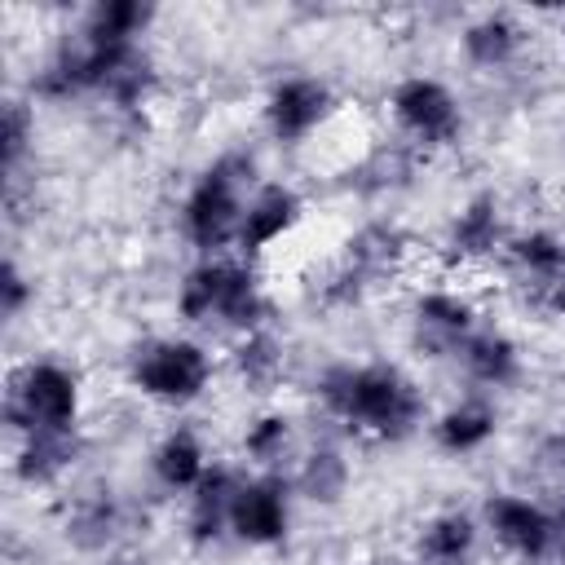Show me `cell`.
Segmentation results:
<instances>
[{"label": "cell", "mask_w": 565, "mask_h": 565, "mask_svg": "<svg viewBox=\"0 0 565 565\" xmlns=\"http://www.w3.org/2000/svg\"><path fill=\"white\" fill-rule=\"evenodd\" d=\"M287 481H291L296 499L318 503V508H335V503H344V494L353 486V463H349L344 446H335V441H309L305 450H296Z\"/></svg>", "instance_id": "cell-23"}, {"label": "cell", "mask_w": 565, "mask_h": 565, "mask_svg": "<svg viewBox=\"0 0 565 565\" xmlns=\"http://www.w3.org/2000/svg\"><path fill=\"white\" fill-rule=\"evenodd\" d=\"M481 516L468 508H437L415 530V561L419 565H472L481 547Z\"/></svg>", "instance_id": "cell-22"}, {"label": "cell", "mask_w": 565, "mask_h": 565, "mask_svg": "<svg viewBox=\"0 0 565 565\" xmlns=\"http://www.w3.org/2000/svg\"><path fill=\"white\" fill-rule=\"evenodd\" d=\"M296 516V490L287 472H243L234 512H230V539L252 552H274L291 539Z\"/></svg>", "instance_id": "cell-12"}, {"label": "cell", "mask_w": 565, "mask_h": 565, "mask_svg": "<svg viewBox=\"0 0 565 565\" xmlns=\"http://www.w3.org/2000/svg\"><path fill=\"white\" fill-rule=\"evenodd\" d=\"M35 150V102L31 97H4V115H0V163L9 185L18 181L26 154Z\"/></svg>", "instance_id": "cell-28"}, {"label": "cell", "mask_w": 565, "mask_h": 565, "mask_svg": "<svg viewBox=\"0 0 565 565\" xmlns=\"http://www.w3.org/2000/svg\"><path fill=\"white\" fill-rule=\"evenodd\" d=\"M508 234H512V225H508L503 194L481 185L450 207V216L441 225V256L455 269H481L503 256Z\"/></svg>", "instance_id": "cell-11"}, {"label": "cell", "mask_w": 565, "mask_h": 565, "mask_svg": "<svg viewBox=\"0 0 565 565\" xmlns=\"http://www.w3.org/2000/svg\"><path fill=\"white\" fill-rule=\"evenodd\" d=\"M128 388L163 411H185L212 393L216 353L190 331H159L128 349Z\"/></svg>", "instance_id": "cell-4"}, {"label": "cell", "mask_w": 565, "mask_h": 565, "mask_svg": "<svg viewBox=\"0 0 565 565\" xmlns=\"http://www.w3.org/2000/svg\"><path fill=\"white\" fill-rule=\"evenodd\" d=\"M305 212H309V203H305V194H300L291 181H260L256 194L247 199L234 256L260 260L265 252H274L278 243H287V238L300 230Z\"/></svg>", "instance_id": "cell-14"}, {"label": "cell", "mask_w": 565, "mask_h": 565, "mask_svg": "<svg viewBox=\"0 0 565 565\" xmlns=\"http://www.w3.org/2000/svg\"><path fill=\"white\" fill-rule=\"evenodd\" d=\"M238 455L247 463V472H282L296 459V424L287 411L265 406L256 415L243 419L238 433Z\"/></svg>", "instance_id": "cell-25"}, {"label": "cell", "mask_w": 565, "mask_h": 565, "mask_svg": "<svg viewBox=\"0 0 565 565\" xmlns=\"http://www.w3.org/2000/svg\"><path fill=\"white\" fill-rule=\"evenodd\" d=\"M428 437L446 459H472L499 437V406L486 393L455 397L428 419Z\"/></svg>", "instance_id": "cell-19"}, {"label": "cell", "mask_w": 565, "mask_h": 565, "mask_svg": "<svg viewBox=\"0 0 565 565\" xmlns=\"http://www.w3.org/2000/svg\"><path fill=\"white\" fill-rule=\"evenodd\" d=\"M146 463H150V477H154V486L163 494H181L185 499L216 459L207 455V441H203V433L194 424H172L168 433H159V441L150 446Z\"/></svg>", "instance_id": "cell-21"}, {"label": "cell", "mask_w": 565, "mask_h": 565, "mask_svg": "<svg viewBox=\"0 0 565 565\" xmlns=\"http://www.w3.org/2000/svg\"><path fill=\"white\" fill-rule=\"evenodd\" d=\"M486 539L521 565H543L556 539V512L521 490H490L477 508Z\"/></svg>", "instance_id": "cell-13"}, {"label": "cell", "mask_w": 565, "mask_h": 565, "mask_svg": "<svg viewBox=\"0 0 565 565\" xmlns=\"http://www.w3.org/2000/svg\"><path fill=\"white\" fill-rule=\"evenodd\" d=\"M543 565H565V508L556 512V539H552V552Z\"/></svg>", "instance_id": "cell-31"}, {"label": "cell", "mask_w": 565, "mask_h": 565, "mask_svg": "<svg viewBox=\"0 0 565 565\" xmlns=\"http://www.w3.org/2000/svg\"><path fill=\"white\" fill-rule=\"evenodd\" d=\"M419 150H411L402 137L397 141H384V146H375L349 177H353V185H358V194H366V199H384V194H397V190H406L411 185V177H415V168H419Z\"/></svg>", "instance_id": "cell-27"}, {"label": "cell", "mask_w": 565, "mask_h": 565, "mask_svg": "<svg viewBox=\"0 0 565 565\" xmlns=\"http://www.w3.org/2000/svg\"><path fill=\"white\" fill-rule=\"evenodd\" d=\"M256 185H260V163L252 150L234 146V150L212 154L177 203V234L199 256H230Z\"/></svg>", "instance_id": "cell-3"}, {"label": "cell", "mask_w": 565, "mask_h": 565, "mask_svg": "<svg viewBox=\"0 0 565 565\" xmlns=\"http://www.w3.org/2000/svg\"><path fill=\"white\" fill-rule=\"evenodd\" d=\"M561 141H565V128H561Z\"/></svg>", "instance_id": "cell-35"}, {"label": "cell", "mask_w": 565, "mask_h": 565, "mask_svg": "<svg viewBox=\"0 0 565 565\" xmlns=\"http://www.w3.org/2000/svg\"><path fill=\"white\" fill-rule=\"evenodd\" d=\"M477 327H481L477 300L450 282L415 287L406 305V340L424 362H455Z\"/></svg>", "instance_id": "cell-9"}, {"label": "cell", "mask_w": 565, "mask_h": 565, "mask_svg": "<svg viewBox=\"0 0 565 565\" xmlns=\"http://www.w3.org/2000/svg\"><path fill=\"white\" fill-rule=\"evenodd\" d=\"M177 318L190 331L207 335H247L269 327V291L260 282L256 260L243 256H199L177 282Z\"/></svg>", "instance_id": "cell-2"}, {"label": "cell", "mask_w": 565, "mask_h": 565, "mask_svg": "<svg viewBox=\"0 0 565 565\" xmlns=\"http://www.w3.org/2000/svg\"><path fill=\"white\" fill-rule=\"evenodd\" d=\"M455 366L463 371L468 384H477L472 393H503V388L521 384L525 353H521V344L503 327H477L472 340L459 349Z\"/></svg>", "instance_id": "cell-20"}, {"label": "cell", "mask_w": 565, "mask_h": 565, "mask_svg": "<svg viewBox=\"0 0 565 565\" xmlns=\"http://www.w3.org/2000/svg\"><path fill=\"white\" fill-rule=\"evenodd\" d=\"M313 397L327 419L371 446H402L428 424V402L415 375L388 358L331 362L313 380Z\"/></svg>", "instance_id": "cell-1"}, {"label": "cell", "mask_w": 565, "mask_h": 565, "mask_svg": "<svg viewBox=\"0 0 565 565\" xmlns=\"http://www.w3.org/2000/svg\"><path fill=\"white\" fill-rule=\"evenodd\" d=\"M406 260H411L406 225L393 216H366L344 234L335 260L322 274L318 300L331 309H353L371 300L380 287H388L393 278H402Z\"/></svg>", "instance_id": "cell-5"}, {"label": "cell", "mask_w": 565, "mask_h": 565, "mask_svg": "<svg viewBox=\"0 0 565 565\" xmlns=\"http://www.w3.org/2000/svg\"><path fill=\"white\" fill-rule=\"evenodd\" d=\"M561 49H565V13H561Z\"/></svg>", "instance_id": "cell-34"}, {"label": "cell", "mask_w": 565, "mask_h": 565, "mask_svg": "<svg viewBox=\"0 0 565 565\" xmlns=\"http://www.w3.org/2000/svg\"><path fill=\"white\" fill-rule=\"evenodd\" d=\"M84 459V428L66 433H26L13 437L9 450V477L26 490H57Z\"/></svg>", "instance_id": "cell-16"}, {"label": "cell", "mask_w": 565, "mask_h": 565, "mask_svg": "<svg viewBox=\"0 0 565 565\" xmlns=\"http://www.w3.org/2000/svg\"><path fill=\"white\" fill-rule=\"evenodd\" d=\"M0 415H4L9 437L79 428V419H84V380L62 358H26L4 380Z\"/></svg>", "instance_id": "cell-6"}, {"label": "cell", "mask_w": 565, "mask_h": 565, "mask_svg": "<svg viewBox=\"0 0 565 565\" xmlns=\"http://www.w3.org/2000/svg\"><path fill=\"white\" fill-rule=\"evenodd\" d=\"M534 459H539V468H543V472H552V477H561V481H565V428H552V433L539 441Z\"/></svg>", "instance_id": "cell-30"}, {"label": "cell", "mask_w": 565, "mask_h": 565, "mask_svg": "<svg viewBox=\"0 0 565 565\" xmlns=\"http://www.w3.org/2000/svg\"><path fill=\"white\" fill-rule=\"evenodd\" d=\"M225 366L243 393H274L287 375V340L274 327H256L225 349Z\"/></svg>", "instance_id": "cell-24"}, {"label": "cell", "mask_w": 565, "mask_h": 565, "mask_svg": "<svg viewBox=\"0 0 565 565\" xmlns=\"http://www.w3.org/2000/svg\"><path fill=\"white\" fill-rule=\"evenodd\" d=\"M455 44H459V57H463L468 71H477V75H503V71H512L525 57L530 26L512 9H481V13H472L459 26Z\"/></svg>", "instance_id": "cell-15"}, {"label": "cell", "mask_w": 565, "mask_h": 565, "mask_svg": "<svg viewBox=\"0 0 565 565\" xmlns=\"http://www.w3.org/2000/svg\"><path fill=\"white\" fill-rule=\"evenodd\" d=\"M358 565H419L415 556H402V552H371L366 561H358Z\"/></svg>", "instance_id": "cell-32"}, {"label": "cell", "mask_w": 565, "mask_h": 565, "mask_svg": "<svg viewBox=\"0 0 565 565\" xmlns=\"http://www.w3.org/2000/svg\"><path fill=\"white\" fill-rule=\"evenodd\" d=\"M340 110V97L331 88V79L309 75V71H287L278 79H269L265 97H260V124L269 132L274 146L296 150L309 137H318Z\"/></svg>", "instance_id": "cell-10"}, {"label": "cell", "mask_w": 565, "mask_h": 565, "mask_svg": "<svg viewBox=\"0 0 565 565\" xmlns=\"http://www.w3.org/2000/svg\"><path fill=\"white\" fill-rule=\"evenodd\" d=\"M154 22H159V9L146 0H97L79 13V31L110 44H146Z\"/></svg>", "instance_id": "cell-26"}, {"label": "cell", "mask_w": 565, "mask_h": 565, "mask_svg": "<svg viewBox=\"0 0 565 565\" xmlns=\"http://www.w3.org/2000/svg\"><path fill=\"white\" fill-rule=\"evenodd\" d=\"M516 300L530 313L565 318V234L552 225H521L499 256Z\"/></svg>", "instance_id": "cell-8"}, {"label": "cell", "mask_w": 565, "mask_h": 565, "mask_svg": "<svg viewBox=\"0 0 565 565\" xmlns=\"http://www.w3.org/2000/svg\"><path fill=\"white\" fill-rule=\"evenodd\" d=\"M384 106H388L397 137L419 154H437V150H450L463 141L468 110H463V97L455 93V84H446L441 75H428V71L402 75L388 88Z\"/></svg>", "instance_id": "cell-7"}, {"label": "cell", "mask_w": 565, "mask_h": 565, "mask_svg": "<svg viewBox=\"0 0 565 565\" xmlns=\"http://www.w3.org/2000/svg\"><path fill=\"white\" fill-rule=\"evenodd\" d=\"M106 565H154L150 556H106Z\"/></svg>", "instance_id": "cell-33"}, {"label": "cell", "mask_w": 565, "mask_h": 565, "mask_svg": "<svg viewBox=\"0 0 565 565\" xmlns=\"http://www.w3.org/2000/svg\"><path fill=\"white\" fill-rule=\"evenodd\" d=\"M31 305H35V278L22 269L18 256H9V260L0 265V313H4V322L26 318Z\"/></svg>", "instance_id": "cell-29"}, {"label": "cell", "mask_w": 565, "mask_h": 565, "mask_svg": "<svg viewBox=\"0 0 565 565\" xmlns=\"http://www.w3.org/2000/svg\"><path fill=\"white\" fill-rule=\"evenodd\" d=\"M128 530V503L110 486H93L66 499L62 539L84 556H106Z\"/></svg>", "instance_id": "cell-17"}, {"label": "cell", "mask_w": 565, "mask_h": 565, "mask_svg": "<svg viewBox=\"0 0 565 565\" xmlns=\"http://www.w3.org/2000/svg\"><path fill=\"white\" fill-rule=\"evenodd\" d=\"M238 481L243 472L234 463H212L203 472V481L185 494V516H181V530H185V543L190 547H216L221 539H230V512H234V494H238Z\"/></svg>", "instance_id": "cell-18"}]
</instances>
